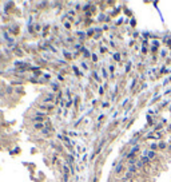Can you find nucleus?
Instances as JSON below:
<instances>
[{
  "label": "nucleus",
  "mask_w": 171,
  "mask_h": 182,
  "mask_svg": "<svg viewBox=\"0 0 171 182\" xmlns=\"http://www.w3.org/2000/svg\"><path fill=\"white\" fill-rule=\"evenodd\" d=\"M148 155H150V158H154V155H155V153H154V151H150V154H148Z\"/></svg>",
  "instance_id": "f257e3e1"
},
{
  "label": "nucleus",
  "mask_w": 171,
  "mask_h": 182,
  "mask_svg": "<svg viewBox=\"0 0 171 182\" xmlns=\"http://www.w3.org/2000/svg\"><path fill=\"white\" fill-rule=\"evenodd\" d=\"M35 127H36V129H41V125L37 123V125H35Z\"/></svg>",
  "instance_id": "f03ea898"
}]
</instances>
